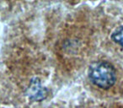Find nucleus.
Instances as JSON below:
<instances>
[{
	"mask_svg": "<svg viewBox=\"0 0 123 108\" xmlns=\"http://www.w3.org/2000/svg\"><path fill=\"white\" fill-rule=\"evenodd\" d=\"M111 39L114 42L118 44L123 48V25L118 27L111 34Z\"/></svg>",
	"mask_w": 123,
	"mask_h": 108,
	"instance_id": "3",
	"label": "nucleus"
},
{
	"mask_svg": "<svg viewBox=\"0 0 123 108\" xmlns=\"http://www.w3.org/2000/svg\"><path fill=\"white\" fill-rule=\"evenodd\" d=\"M88 76L94 85L102 89H110L116 82V69L107 61L92 63L88 70Z\"/></svg>",
	"mask_w": 123,
	"mask_h": 108,
	"instance_id": "1",
	"label": "nucleus"
},
{
	"mask_svg": "<svg viewBox=\"0 0 123 108\" xmlns=\"http://www.w3.org/2000/svg\"><path fill=\"white\" fill-rule=\"evenodd\" d=\"M47 90L41 85L39 79L31 80L27 89V95L31 101H41L46 97Z\"/></svg>",
	"mask_w": 123,
	"mask_h": 108,
	"instance_id": "2",
	"label": "nucleus"
}]
</instances>
